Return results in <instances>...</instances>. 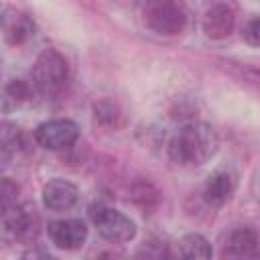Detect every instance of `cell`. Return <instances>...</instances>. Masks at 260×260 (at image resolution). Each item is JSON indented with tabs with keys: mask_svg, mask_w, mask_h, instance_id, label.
Here are the masks:
<instances>
[{
	"mask_svg": "<svg viewBox=\"0 0 260 260\" xmlns=\"http://www.w3.org/2000/svg\"><path fill=\"white\" fill-rule=\"evenodd\" d=\"M219 146L217 132L203 122L185 124L169 142V156L181 167H199L207 162Z\"/></svg>",
	"mask_w": 260,
	"mask_h": 260,
	"instance_id": "obj_1",
	"label": "cell"
},
{
	"mask_svg": "<svg viewBox=\"0 0 260 260\" xmlns=\"http://www.w3.org/2000/svg\"><path fill=\"white\" fill-rule=\"evenodd\" d=\"M142 20L156 35L175 37L187 26V10L179 0H146L142 4Z\"/></svg>",
	"mask_w": 260,
	"mask_h": 260,
	"instance_id": "obj_2",
	"label": "cell"
},
{
	"mask_svg": "<svg viewBox=\"0 0 260 260\" xmlns=\"http://www.w3.org/2000/svg\"><path fill=\"white\" fill-rule=\"evenodd\" d=\"M69 75L65 57L55 49H45L32 65V83L41 93L53 95L63 89Z\"/></svg>",
	"mask_w": 260,
	"mask_h": 260,
	"instance_id": "obj_3",
	"label": "cell"
},
{
	"mask_svg": "<svg viewBox=\"0 0 260 260\" xmlns=\"http://www.w3.org/2000/svg\"><path fill=\"white\" fill-rule=\"evenodd\" d=\"M89 215H91V221L98 228L100 236L104 240L112 242V244H124V242H130L136 236L134 221L118 209H112L108 205L98 203V205L91 207Z\"/></svg>",
	"mask_w": 260,
	"mask_h": 260,
	"instance_id": "obj_4",
	"label": "cell"
},
{
	"mask_svg": "<svg viewBox=\"0 0 260 260\" xmlns=\"http://www.w3.org/2000/svg\"><path fill=\"white\" fill-rule=\"evenodd\" d=\"M79 138V128L73 120L69 118H57V120H47L37 126L35 130V140L39 146L47 150H65L71 148Z\"/></svg>",
	"mask_w": 260,
	"mask_h": 260,
	"instance_id": "obj_5",
	"label": "cell"
},
{
	"mask_svg": "<svg viewBox=\"0 0 260 260\" xmlns=\"http://www.w3.org/2000/svg\"><path fill=\"white\" fill-rule=\"evenodd\" d=\"M2 225L6 236L30 244L39 234V215L35 207L14 203L12 207L2 209Z\"/></svg>",
	"mask_w": 260,
	"mask_h": 260,
	"instance_id": "obj_6",
	"label": "cell"
},
{
	"mask_svg": "<svg viewBox=\"0 0 260 260\" xmlns=\"http://www.w3.org/2000/svg\"><path fill=\"white\" fill-rule=\"evenodd\" d=\"M201 26H203V32H205L207 39L221 41V39L230 37L236 28V8H234V4L228 2V0L213 2L205 10Z\"/></svg>",
	"mask_w": 260,
	"mask_h": 260,
	"instance_id": "obj_7",
	"label": "cell"
},
{
	"mask_svg": "<svg viewBox=\"0 0 260 260\" xmlns=\"http://www.w3.org/2000/svg\"><path fill=\"white\" fill-rule=\"evenodd\" d=\"M51 242L61 250H77L87 240V225L81 219H55L47 225Z\"/></svg>",
	"mask_w": 260,
	"mask_h": 260,
	"instance_id": "obj_8",
	"label": "cell"
},
{
	"mask_svg": "<svg viewBox=\"0 0 260 260\" xmlns=\"http://www.w3.org/2000/svg\"><path fill=\"white\" fill-rule=\"evenodd\" d=\"M2 35L4 41L12 47L24 45L35 35V22L26 12L6 6L2 10Z\"/></svg>",
	"mask_w": 260,
	"mask_h": 260,
	"instance_id": "obj_9",
	"label": "cell"
},
{
	"mask_svg": "<svg viewBox=\"0 0 260 260\" xmlns=\"http://www.w3.org/2000/svg\"><path fill=\"white\" fill-rule=\"evenodd\" d=\"M77 187L65 179H51L43 187V205L51 211H65L77 201Z\"/></svg>",
	"mask_w": 260,
	"mask_h": 260,
	"instance_id": "obj_10",
	"label": "cell"
},
{
	"mask_svg": "<svg viewBox=\"0 0 260 260\" xmlns=\"http://www.w3.org/2000/svg\"><path fill=\"white\" fill-rule=\"evenodd\" d=\"M225 256L234 258H258L260 256V230L238 228L230 234L225 244Z\"/></svg>",
	"mask_w": 260,
	"mask_h": 260,
	"instance_id": "obj_11",
	"label": "cell"
},
{
	"mask_svg": "<svg viewBox=\"0 0 260 260\" xmlns=\"http://www.w3.org/2000/svg\"><path fill=\"white\" fill-rule=\"evenodd\" d=\"M234 191H236V175L228 169H219L213 175H209L203 189V197L209 205L219 207L232 199Z\"/></svg>",
	"mask_w": 260,
	"mask_h": 260,
	"instance_id": "obj_12",
	"label": "cell"
},
{
	"mask_svg": "<svg viewBox=\"0 0 260 260\" xmlns=\"http://www.w3.org/2000/svg\"><path fill=\"white\" fill-rule=\"evenodd\" d=\"M130 199L140 207V209H154L158 203V191L156 187L146 181V179H136L130 185Z\"/></svg>",
	"mask_w": 260,
	"mask_h": 260,
	"instance_id": "obj_13",
	"label": "cell"
},
{
	"mask_svg": "<svg viewBox=\"0 0 260 260\" xmlns=\"http://www.w3.org/2000/svg\"><path fill=\"white\" fill-rule=\"evenodd\" d=\"M211 246L201 234H187L179 240V256L183 258H211Z\"/></svg>",
	"mask_w": 260,
	"mask_h": 260,
	"instance_id": "obj_14",
	"label": "cell"
},
{
	"mask_svg": "<svg viewBox=\"0 0 260 260\" xmlns=\"http://www.w3.org/2000/svg\"><path fill=\"white\" fill-rule=\"evenodd\" d=\"M22 146V130L12 122H2L0 126V148H2V162L6 165L8 158L20 150Z\"/></svg>",
	"mask_w": 260,
	"mask_h": 260,
	"instance_id": "obj_15",
	"label": "cell"
},
{
	"mask_svg": "<svg viewBox=\"0 0 260 260\" xmlns=\"http://www.w3.org/2000/svg\"><path fill=\"white\" fill-rule=\"evenodd\" d=\"M93 118L95 122L104 124V126H118V120H120V110L114 102L110 100H102L93 106Z\"/></svg>",
	"mask_w": 260,
	"mask_h": 260,
	"instance_id": "obj_16",
	"label": "cell"
},
{
	"mask_svg": "<svg viewBox=\"0 0 260 260\" xmlns=\"http://www.w3.org/2000/svg\"><path fill=\"white\" fill-rule=\"evenodd\" d=\"M4 93H6V98L12 100L14 104H22V102L30 100L32 89H30V85H28L24 79H10V81L6 83V87H4Z\"/></svg>",
	"mask_w": 260,
	"mask_h": 260,
	"instance_id": "obj_17",
	"label": "cell"
},
{
	"mask_svg": "<svg viewBox=\"0 0 260 260\" xmlns=\"http://www.w3.org/2000/svg\"><path fill=\"white\" fill-rule=\"evenodd\" d=\"M16 195H18V185L4 177L2 185H0V205H2V209L12 207L16 203Z\"/></svg>",
	"mask_w": 260,
	"mask_h": 260,
	"instance_id": "obj_18",
	"label": "cell"
},
{
	"mask_svg": "<svg viewBox=\"0 0 260 260\" xmlns=\"http://www.w3.org/2000/svg\"><path fill=\"white\" fill-rule=\"evenodd\" d=\"M242 35H244V41H246L248 45H252V47H260V16L250 18V20L246 22Z\"/></svg>",
	"mask_w": 260,
	"mask_h": 260,
	"instance_id": "obj_19",
	"label": "cell"
}]
</instances>
